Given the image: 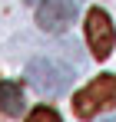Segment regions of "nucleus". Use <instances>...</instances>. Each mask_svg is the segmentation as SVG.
<instances>
[{"label": "nucleus", "instance_id": "1", "mask_svg": "<svg viewBox=\"0 0 116 122\" xmlns=\"http://www.w3.org/2000/svg\"><path fill=\"white\" fill-rule=\"evenodd\" d=\"M110 106H116V73H103L90 79V86H83L73 96V112L80 119H93Z\"/></svg>", "mask_w": 116, "mask_h": 122}, {"label": "nucleus", "instance_id": "2", "mask_svg": "<svg viewBox=\"0 0 116 122\" xmlns=\"http://www.w3.org/2000/svg\"><path fill=\"white\" fill-rule=\"evenodd\" d=\"M70 79H73V69L50 60V56H37V60L27 63V82L43 96H60L70 86Z\"/></svg>", "mask_w": 116, "mask_h": 122}, {"label": "nucleus", "instance_id": "3", "mask_svg": "<svg viewBox=\"0 0 116 122\" xmlns=\"http://www.w3.org/2000/svg\"><path fill=\"white\" fill-rule=\"evenodd\" d=\"M86 43H90V53L96 60H106L113 53V43H116V30H113V20L106 10L93 7L86 13Z\"/></svg>", "mask_w": 116, "mask_h": 122}, {"label": "nucleus", "instance_id": "4", "mask_svg": "<svg viewBox=\"0 0 116 122\" xmlns=\"http://www.w3.org/2000/svg\"><path fill=\"white\" fill-rule=\"evenodd\" d=\"M76 20V0H40L37 3V26L43 33H63Z\"/></svg>", "mask_w": 116, "mask_h": 122}, {"label": "nucleus", "instance_id": "5", "mask_svg": "<svg viewBox=\"0 0 116 122\" xmlns=\"http://www.w3.org/2000/svg\"><path fill=\"white\" fill-rule=\"evenodd\" d=\"M23 109H27V102H23V89H20V82L0 79V116L17 119V116H23Z\"/></svg>", "mask_w": 116, "mask_h": 122}, {"label": "nucleus", "instance_id": "6", "mask_svg": "<svg viewBox=\"0 0 116 122\" xmlns=\"http://www.w3.org/2000/svg\"><path fill=\"white\" fill-rule=\"evenodd\" d=\"M27 122H63V119H60L57 109H50V106H37V109L27 116Z\"/></svg>", "mask_w": 116, "mask_h": 122}, {"label": "nucleus", "instance_id": "7", "mask_svg": "<svg viewBox=\"0 0 116 122\" xmlns=\"http://www.w3.org/2000/svg\"><path fill=\"white\" fill-rule=\"evenodd\" d=\"M27 3H40V0H27Z\"/></svg>", "mask_w": 116, "mask_h": 122}, {"label": "nucleus", "instance_id": "8", "mask_svg": "<svg viewBox=\"0 0 116 122\" xmlns=\"http://www.w3.org/2000/svg\"><path fill=\"white\" fill-rule=\"evenodd\" d=\"M106 122H116V119H106Z\"/></svg>", "mask_w": 116, "mask_h": 122}]
</instances>
